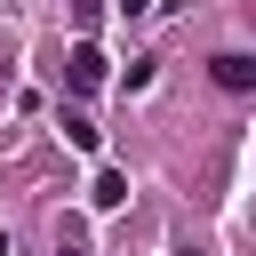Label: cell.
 <instances>
[{
	"mask_svg": "<svg viewBox=\"0 0 256 256\" xmlns=\"http://www.w3.org/2000/svg\"><path fill=\"white\" fill-rule=\"evenodd\" d=\"M176 256H200V248H176Z\"/></svg>",
	"mask_w": 256,
	"mask_h": 256,
	"instance_id": "obj_6",
	"label": "cell"
},
{
	"mask_svg": "<svg viewBox=\"0 0 256 256\" xmlns=\"http://www.w3.org/2000/svg\"><path fill=\"white\" fill-rule=\"evenodd\" d=\"M208 80H216L224 96H248V88H256V56H240V48H224V56L208 64Z\"/></svg>",
	"mask_w": 256,
	"mask_h": 256,
	"instance_id": "obj_1",
	"label": "cell"
},
{
	"mask_svg": "<svg viewBox=\"0 0 256 256\" xmlns=\"http://www.w3.org/2000/svg\"><path fill=\"white\" fill-rule=\"evenodd\" d=\"M88 200H96V208H120V200H128V176H120V168H96V192H88Z\"/></svg>",
	"mask_w": 256,
	"mask_h": 256,
	"instance_id": "obj_3",
	"label": "cell"
},
{
	"mask_svg": "<svg viewBox=\"0 0 256 256\" xmlns=\"http://www.w3.org/2000/svg\"><path fill=\"white\" fill-rule=\"evenodd\" d=\"M56 128H64V144H80V152H96V120H88V112H64Z\"/></svg>",
	"mask_w": 256,
	"mask_h": 256,
	"instance_id": "obj_4",
	"label": "cell"
},
{
	"mask_svg": "<svg viewBox=\"0 0 256 256\" xmlns=\"http://www.w3.org/2000/svg\"><path fill=\"white\" fill-rule=\"evenodd\" d=\"M152 8H160V0H120V16H152Z\"/></svg>",
	"mask_w": 256,
	"mask_h": 256,
	"instance_id": "obj_5",
	"label": "cell"
},
{
	"mask_svg": "<svg viewBox=\"0 0 256 256\" xmlns=\"http://www.w3.org/2000/svg\"><path fill=\"white\" fill-rule=\"evenodd\" d=\"M64 80H72L80 96H88V88H104V56H96V40H80V48L64 56Z\"/></svg>",
	"mask_w": 256,
	"mask_h": 256,
	"instance_id": "obj_2",
	"label": "cell"
}]
</instances>
